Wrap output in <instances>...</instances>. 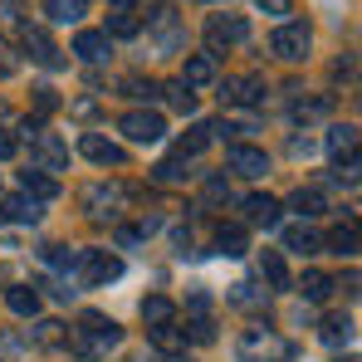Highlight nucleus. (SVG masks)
Instances as JSON below:
<instances>
[{
    "instance_id": "obj_1",
    "label": "nucleus",
    "mask_w": 362,
    "mask_h": 362,
    "mask_svg": "<svg viewBox=\"0 0 362 362\" xmlns=\"http://www.w3.org/2000/svg\"><path fill=\"white\" fill-rule=\"evenodd\" d=\"M294 343L274 328H245L240 343H235V358L240 362H294Z\"/></svg>"
},
{
    "instance_id": "obj_2",
    "label": "nucleus",
    "mask_w": 362,
    "mask_h": 362,
    "mask_svg": "<svg viewBox=\"0 0 362 362\" xmlns=\"http://www.w3.org/2000/svg\"><path fill=\"white\" fill-rule=\"evenodd\" d=\"M118 343H122V328L113 318L83 313V328H78V353H83V358H98V353H108V348H118Z\"/></svg>"
},
{
    "instance_id": "obj_3",
    "label": "nucleus",
    "mask_w": 362,
    "mask_h": 362,
    "mask_svg": "<svg viewBox=\"0 0 362 362\" xmlns=\"http://www.w3.org/2000/svg\"><path fill=\"white\" fill-rule=\"evenodd\" d=\"M122 274V259L108 250H78V284L83 289H103Z\"/></svg>"
},
{
    "instance_id": "obj_4",
    "label": "nucleus",
    "mask_w": 362,
    "mask_h": 362,
    "mask_svg": "<svg viewBox=\"0 0 362 362\" xmlns=\"http://www.w3.org/2000/svg\"><path fill=\"white\" fill-rule=\"evenodd\" d=\"M308 45H313V35H308L303 20H284V25L269 35V54H279V59H303Z\"/></svg>"
},
{
    "instance_id": "obj_5",
    "label": "nucleus",
    "mask_w": 362,
    "mask_h": 362,
    "mask_svg": "<svg viewBox=\"0 0 362 362\" xmlns=\"http://www.w3.org/2000/svg\"><path fill=\"white\" fill-rule=\"evenodd\" d=\"M118 127H122L127 142H142V147L167 137V122H162V113H152V108H132V113H122Z\"/></svg>"
},
{
    "instance_id": "obj_6",
    "label": "nucleus",
    "mask_w": 362,
    "mask_h": 362,
    "mask_svg": "<svg viewBox=\"0 0 362 362\" xmlns=\"http://www.w3.org/2000/svg\"><path fill=\"white\" fill-rule=\"evenodd\" d=\"M206 40H211V59H216L221 45H245L250 40V20L245 15H211L206 20Z\"/></svg>"
},
{
    "instance_id": "obj_7",
    "label": "nucleus",
    "mask_w": 362,
    "mask_h": 362,
    "mask_svg": "<svg viewBox=\"0 0 362 362\" xmlns=\"http://www.w3.org/2000/svg\"><path fill=\"white\" fill-rule=\"evenodd\" d=\"M20 49L30 54V59L40 64V69H64V54H59V45L40 30V25H25L20 30Z\"/></svg>"
},
{
    "instance_id": "obj_8",
    "label": "nucleus",
    "mask_w": 362,
    "mask_h": 362,
    "mask_svg": "<svg viewBox=\"0 0 362 362\" xmlns=\"http://www.w3.org/2000/svg\"><path fill=\"white\" fill-rule=\"evenodd\" d=\"M127 201V186H88L83 191V211L93 216V221H108V216H118V206Z\"/></svg>"
},
{
    "instance_id": "obj_9",
    "label": "nucleus",
    "mask_w": 362,
    "mask_h": 362,
    "mask_svg": "<svg viewBox=\"0 0 362 362\" xmlns=\"http://www.w3.org/2000/svg\"><path fill=\"white\" fill-rule=\"evenodd\" d=\"M78 152H83L88 162H98V167H127V152H122L118 142H108L103 132H83V137H78Z\"/></svg>"
},
{
    "instance_id": "obj_10",
    "label": "nucleus",
    "mask_w": 362,
    "mask_h": 362,
    "mask_svg": "<svg viewBox=\"0 0 362 362\" xmlns=\"http://www.w3.org/2000/svg\"><path fill=\"white\" fill-rule=\"evenodd\" d=\"M30 147H35V157H40V172H64L69 167V147H64L54 132H30Z\"/></svg>"
},
{
    "instance_id": "obj_11",
    "label": "nucleus",
    "mask_w": 362,
    "mask_h": 362,
    "mask_svg": "<svg viewBox=\"0 0 362 362\" xmlns=\"http://www.w3.org/2000/svg\"><path fill=\"white\" fill-rule=\"evenodd\" d=\"M221 98H226V103H235V108H259V103H264V83H259L255 74L226 78V83H221Z\"/></svg>"
},
{
    "instance_id": "obj_12",
    "label": "nucleus",
    "mask_w": 362,
    "mask_h": 362,
    "mask_svg": "<svg viewBox=\"0 0 362 362\" xmlns=\"http://www.w3.org/2000/svg\"><path fill=\"white\" fill-rule=\"evenodd\" d=\"M226 167H230V172H235V177H264V172H269V157H264V152H259V147H245V142H235V147H230V152H226Z\"/></svg>"
},
{
    "instance_id": "obj_13",
    "label": "nucleus",
    "mask_w": 362,
    "mask_h": 362,
    "mask_svg": "<svg viewBox=\"0 0 362 362\" xmlns=\"http://www.w3.org/2000/svg\"><path fill=\"white\" fill-rule=\"evenodd\" d=\"M147 30L157 35V49H162V54L181 49V40H186V35H181V20L172 10H152V15H147Z\"/></svg>"
},
{
    "instance_id": "obj_14",
    "label": "nucleus",
    "mask_w": 362,
    "mask_h": 362,
    "mask_svg": "<svg viewBox=\"0 0 362 362\" xmlns=\"http://www.w3.org/2000/svg\"><path fill=\"white\" fill-rule=\"evenodd\" d=\"M328 157H333L338 167L358 162V127H353V122H338V127H328Z\"/></svg>"
},
{
    "instance_id": "obj_15",
    "label": "nucleus",
    "mask_w": 362,
    "mask_h": 362,
    "mask_svg": "<svg viewBox=\"0 0 362 362\" xmlns=\"http://www.w3.org/2000/svg\"><path fill=\"white\" fill-rule=\"evenodd\" d=\"M245 226H264V230H269V226H279V211H284V206H279V201H274V196H245Z\"/></svg>"
},
{
    "instance_id": "obj_16",
    "label": "nucleus",
    "mask_w": 362,
    "mask_h": 362,
    "mask_svg": "<svg viewBox=\"0 0 362 362\" xmlns=\"http://www.w3.org/2000/svg\"><path fill=\"white\" fill-rule=\"evenodd\" d=\"M211 83H216V59L211 54H191L186 69H181V88L196 93V88H211Z\"/></svg>"
},
{
    "instance_id": "obj_17",
    "label": "nucleus",
    "mask_w": 362,
    "mask_h": 362,
    "mask_svg": "<svg viewBox=\"0 0 362 362\" xmlns=\"http://www.w3.org/2000/svg\"><path fill=\"white\" fill-rule=\"evenodd\" d=\"M0 221H10V226H35V221H40V201H30L25 191H20V196H5V201H0Z\"/></svg>"
},
{
    "instance_id": "obj_18",
    "label": "nucleus",
    "mask_w": 362,
    "mask_h": 362,
    "mask_svg": "<svg viewBox=\"0 0 362 362\" xmlns=\"http://www.w3.org/2000/svg\"><path fill=\"white\" fill-rule=\"evenodd\" d=\"M74 54L83 64H103L108 59V35H103V30H78V35H74Z\"/></svg>"
},
{
    "instance_id": "obj_19",
    "label": "nucleus",
    "mask_w": 362,
    "mask_h": 362,
    "mask_svg": "<svg viewBox=\"0 0 362 362\" xmlns=\"http://www.w3.org/2000/svg\"><path fill=\"white\" fill-rule=\"evenodd\" d=\"M20 191H25L30 201H40V206H45V201H54V196H59V181L35 167V172H20Z\"/></svg>"
},
{
    "instance_id": "obj_20",
    "label": "nucleus",
    "mask_w": 362,
    "mask_h": 362,
    "mask_svg": "<svg viewBox=\"0 0 362 362\" xmlns=\"http://www.w3.org/2000/svg\"><path fill=\"white\" fill-rule=\"evenodd\" d=\"M289 206L299 211L303 221H313V216H323V211H328V196H323V186H299Z\"/></svg>"
},
{
    "instance_id": "obj_21",
    "label": "nucleus",
    "mask_w": 362,
    "mask_h": 362,
    "mask_svg": "<svg viewBox=\"0 0 362 362\" xmlns=\"http://www.w3.org/2000/svg\"><path fill=\"white\" fill-rule=\"evenodd\" d=\"M177 318V303L167 299V294H152V299H142V323L147 328H167Z\"/></svg>"
},
{
    "instance_id": "obj_22",
    "label": "nucleus",
    "mask_w": 362,
    "mask_h": 362,
    "mask_svg": "<svg viewBox=\"0 0 362 362\" xmlns=\"http://www.w3.org/2000/svg\"><path fill=\"white\" fill-rule=\"evenodd\" d=\"M5 308H10L15 318H35V313H40V294H35L30 284H15V289H5Z\"/></svg>"
},
{
    "instance_id": "obj_23",
    "label": "nucleus",
    "mask_w": 362,
    "mask_h": 362,
    "mask_svg": "<svg viewBox=\"0 0 362 362\" xmlns=\"http://www.w3.org/2000/svg\"><path fill=\"white\" fill-rule=\"evenodd\" d=\"M45 15L54 25H78L88 15V0H45Z\"/></svg>"
},
{
    "instance_id": "obj_24",
    "label": "nucleus",
    "mask_w": 362,
    "mask_h": 362,
    "mask_svg": "<svg viewBox=\"0 0 362 362\" xmlns=\"http://www.w3.org/2000/svg\"><path fill=\"white\" fill-rule=\"evenodd\" d=\"M259 274H264L274 289H289V264H284L279 250H259Z\"/></svg>"
},
{
    "instance_id": "obj_25",
    "label": "nucleus",
    "mask_w": 362,
    "mask_h": 362,
    "mask_svg": "<svg viewBox=\"0 0 362 362\" xmlns=\"http://www.w3.org/2000/svg\"><path fill=\"white\" fill-rule=\"evenodd\" d=\"M211 137H216V122H196V127H191V132L181 137L177 157H186V162H191L196 152H206V147H211Z\"/></svg>"
},
{
    "instance_id": "obj_26",
    "label": "nucleus",
    "mask_w": 362,
    "mask_h": 362,
    "mask_svg": "<svg viewBox=\"0 0 362 362\" xmlns=\"http://www.w3.org/2000/svg\"><path fill=\"white\" fill-rule=\"evenodd\" d=\"M147 333H152V348H157V353H167V358L186 353V328H172V323H167V328H147Z\"/></svg>"
},
{
    "instance_id": "obj_27",
    "label": "nucleus",
    "mask_w": 362,
    "mask_h": 362,
    "mask_svg": "<svg viewBox=\"0 0 362 362\" xmlns=\"http://www.w3.org/2000/svg\"><path fill=\"white\" fill-rule=\"evenodd\" d=\"M216 245H221V255L235 259V255L250 250V235H245V226H221V230H216Z\"/></svg>"
},
{
    "instance_id": "obj_28",
    "label": "nucleus",
    "mask_w": 362,
    "mask_h": 362,
    "mask_svg": "<svg viewBox=\"0 0 362 362\" xmlns=\"http://www.w3.org/2000/svg\"><path fill=\"white\" fill-rule=\"evenodd\" d=\"M284 245L299 250V255H318V250H323V235H318L313 226H294V230L284 235Z\"/></svg>"
},
{
    "instance_id": "obj_29",
    "label": "nucleus",
    "mask_w": 362,
    "mask_h": 362,
    "mask_svg": "<svg viewBox=\"0 0 362 362\" xmlns=\"http://www.w3.org/2000/svg\"><path fill=\"white\" fill-rule=\"evenodd\" d=\"M303 299L308 303H323L328 299V294H333V279H328V274H323V269H308V274H303Z\"/></svg>"
},
{
    "instance_id": "obj_30",
    "label": "nucleus",
    "mask_w": 362,
    "mask_h": 362,
    "mask_svg": "<svg viewBox=\"0 0 362 362\" xmlns=\"http://www.w3.org/2000/svg\"><path fill=\"white\" fill-rule=\"evenodd\" d=\"M323 113H333V98L323 93V98H303V103H294V118L299 122H313V118H323Z\"/></svg>"
},
{
    "instance_id": "obj_31",
    "label": "nucleus",
    "mask_w": 362,
    "mask_h": 362,
    "mask_svg": "<svg viewBox=\"0 0 362 362\" xmlns=\"http://www.w3.org/2000/svg\"><path fill=\"white\" fill-rule=\"evenodd\" d=\"M328 245L338 250V255H358V226L348 221V226H338L333 235H328Z\"/></svg>"
},
{
    "instance_id": "obj_32",
    "label": "nucleus",
    "mask_w": 362,
    "mask_h": 362,
    "mask_svg": "<svg viewBox=\"0 0 362 362\" xmlns=\"http://www.w3.org/2000/svg\"><path fill=\"white\" fill-rule=\"evenodd\" d=\"M122 93H127V98H147V103H152V98L162 93V83H152V78H137V74H132V78H122Z\"/></svg>"
},
{
    "instance_id": "obj_33",
    "label": "nucleus",
    "mask_w": 362,
    "mask_h": 362,
    "mask_svg": "<svg viewBox=\"0 0 362 362\" xmlns=\"http://www.w3.org/2000/svg\"><path fill=\"white\" fill-rule=\"evenodd\" d=\"M348 338H353V323H348V318H328V323H323V343H328V348H343Z\"/></svg>"
},
{
    "instance_id": "obj_34",
    "label": "nucleus",
    "mask_w": 362,
    "mask_h": 362,
    "mask_svg": "<svg viewBox=\"0 0 362 362\" xmlns=\"http://www.w3.org/2000/svg\"><path fill=\"white\" fill-rule=\"evenodd\" d=\"M162 93H167V103H172L177 113H196V93H191V88H181V83H167Z\"/></svg>"
},
{
    "instance_id": "obj_35",
    "label": "nucleus",
    "mask_w": 362,
    "mask_h": 362,
    "mask_svg": "<svg viewBox=\"0 0 362 362\" xmlns=\"http://www.w3.org/2000/svg\"><path fill=\"white\" fill-rule=\"evenodd\" d=\"M191 177V162L186 157H167L162 167H157V181H186Z\"/></svg>"
},
{
    "instance_id": "obj_36",
    "label": "nucleus",
    "mask_w": 362,
    "mask_h": 362,
    "mask_svg": "<svg viewBox=\"0 0 362 362\" xmlns=\"http://www.w3.org/2000/svg\"><path fill=\"white\" fill-rule=\"evenodd\" d=\"M137 30H142V25H137V20H132V15H127V10H118V15H113V20H108V30H103V35H118V40H132V35H137Z\"/></svg>"
},
{
    "instance_id": "obj_37",
    "label": "nucleus",
    "mask_w": 362,
    "mask_h": 362,
    "mask_svg": "<svg viewBox=\"0 0 362 362\" xmlns=\"http://www.w3.org/2000/svg\"><path fill=\"white\" fill-rule=\"evenodd\" d=\"M35 343H45V348H54V343H64V323H54V318H45V323L35 328Z\"/></svg>"
},
{
    "instance_id": "obj_38",
    "label": "nucleus",
    "mask_w": 362,
    "mask_h": 362,
    "mask_svg": "<svg viewBox=\"0 0 362 362\" xmlns=\"http://www.w3.org/2000/svg\"><path fill=\"white\" fill-rule=\"evenodd\" d=\"M255 10H264V15H274V20H289V15H294V0H255Z\"/></svg>"
},
{
    "instance_id": "obj_39",
    "label": "nucleus",
    "mask_w": 362,
    "mask_h": 362,
    "mask_svg": "<svg viewBox=\"0 0 362 362\" xmlns=\"http://www.w3.org/2000/svg\"><path fill=\"white\" fill-rule=\"evenodd\" d=\"M15 45H10V40H5V35H0V78H5V74H15Z\"/></svg>"
},
{
    "instance_id": "obj_40",
    "label": "nucleus",
    "mask_w": 362,
    "mask_h": 362,
    "mask_svg": "<svg viewBox=\"0 0 362 362\" xmlns=\"http://www.w3.org/2000/svg\"><path fill=\"white\" fill-rule=\"evenodd\" d=\"M206 201H230V186H226V177H211V181H206Z\"/></svg>"
},
{
    "instance_id": "obj_41",
    "label": "nucleus",
    "mask_w": 362,
    "mask_h": 362,
    "mask_svg": "<svg viewBox=\"0 0 362 362\" xmlns=\"http://www.w3.org/2000/svg\"><path fill=\"white\" fill-rule=\"evenodd\" d=\"M15 152H20V137H15V132H5V127H0V162H10V157H15Z\"/></svg>"
},
{
    "instance_id": "obj_42",
    "label": "nucleus",
    "mask_w": 362,
    "mask_h": 362,
    "mask_svg": "<svg viewBox=\"0 0 362 362\" xmlns=\"http://www.w3.org/2000/svg\"><path fill=\"white\" fill-rule=\"evenodd\" d=\"M191 338H196V343H211V338H216V328H211L206 318H196V323H191Z\"/></svg>"
},
{
    "instance_id": "obj_43",
    "label": "nucleus",
    "mask_w": 362,
    "mask_h": 362,
    "mask_svg": "<svg viewBox=\"0 0 362 362\" xmlns=\"http://www.w3.org/2000/svg\"><path fill=\"white\" fill-rule=\"evenodd\" d=\"M108 5H118V10H132V5H137V0H108Z\"/></svg>"
}]
</instances>
